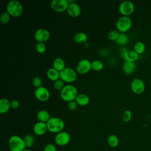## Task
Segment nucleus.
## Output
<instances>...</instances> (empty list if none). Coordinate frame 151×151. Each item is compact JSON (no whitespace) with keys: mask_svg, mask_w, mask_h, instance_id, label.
<instances>
[{"mask_svg":"<svg viewBox=\"0 0 151 151\" xmlns=\"http://www.w3.org/2000/svg\"><path fill=\"white\" fill-rule=\"evenodd\" d=\"M78 94L77 88L74 86L70 84L65 85L60 91L61 99L67 103L75 100Z\"/></svg>","mask_w":151,"mask_h":151,"instance_id":"nucleus-1","label":"nucleus"},{"mask_svg":"<svg viewBox=\"0 0 151 151\" xmlns=\"http://www.w3.org/2000/svg\"><path fill=\"white\" fill-rule=\"evenodd\" d=\"M48 131L52 133H58L63 131L65 123L63 119L57 117H52L46 123Z\"/></svg>","mask_w":151,"mask_h":151,"instance_id":"nucleus-2","label":"nucleus"},{"mask_svg":"<svg viewBox=\"0 0 151 151\" xmlns=\"http://www.w3.org/2000/svg\"><path fill=\"white\" fill-rule=\"evenodd\" d=\"M6 12L14 18L21 16L24 11V8L22 4L17 0H11L9 1L6 6Z\"/></svg>","mask_w":151,"mask_h":151,"instance_id":"nucleus-3","label":"nucleus"},{"mask_svg":"<svg viewBox=\"0 0 151 151\" xmlns=\"http://www.w3.org/2000/svg\"><path fill=\"white\" fill-rule=\"evenodd\" d=\"M8 145L11 151H23L26 149L24 139L18 135H13L8 140Z\"/></svg>","mask_w":151,"mask_h":151,"instance_id":"nucleus-4","label":"nucleus"},{"mask_svg":"<svg viewBox=\"0 0 151 151\" xmlns=\"http://www.w3.org/2000/svg\"><path fill=\"white\" fill-rule=\"evenodd\" d=\"M60 79L66 83H72L76 81L77 78V71L70 67H65L60 72Z\"/></svg>","mask_w":151,"mask_h":151,"instance_id":"nucleus-5","label":"nucleus"},{"mask_svg":"<svg viewBox=\"0 0 151 151\" xmlns=\"http://www.w3.org/2000/svg\"><path fill=\"white\" fill-rule=\"evenodd\" d=\"M132 21L129 17H120L117 21L116 29L120 33H126L132 27Z\"/></svg>","mask_w":151,"mask_h":151,"instance_id":"nucleus-6","label":"nucleus"},{"mask_svg":"<svg viewBox=\"0 0 151 151\" xmlns=\"http://www.w3.org/2000/svg\"><path fill=\"white\" fill-rule=\"evenodd\" d=\"M134 4L130 1H123L119 6V11L122 16L129 17L134 11Z\"/></svg>","mask_w":151,"mask_h":151,"instance_id":"nucleus-7","label":"nucleus"},{"mask_svg":"<svg viewBox=\"0 0 151 151\" xmlns=\"http://www.w3.org/2000/svg\"><path fill=\"white\" fill-rule=\"evenodd\" d=\"M70 140L71 136L65 131H62L57 133L54 137V142L59 146H64L67 145L70 143Z\"/></svg>","mask_w":151,"mask_h":151,"instance_id":"nucleus-8","label":"nucleus"},{"mask_svg":"<svg viewBox=\"0 0 151 151\" xmlns=\"http://www.w3.org/2000/svg\"><path fill=\"white\" fill-rule=\"evenodd\" d=\"M91 70V62L86 58L80 60L77 64L76 71L80 74L88 73Z\"/></svg>","mask_w":151,"mask_h":151,"instance_id":"nucleus-9","label":"nucleus"},{"mask_svg":"<svg viewBox=\"0 0 151 151\" xmlns=\"http://www.w3.org/2000/svg\"><path fill=\"white\" fill-rule=\"evenodd\" d=\"M68 5L67 0H52L50 3V7L54 12H63L67 11Z\"/></svg>","mask_w":151,"mask_h":151,"instance_id":"nucleus-10","label":"nucleus"},{"mask_svg":"<svg viewBox=\"0 0 151 151\" xmlns=\"http://www.w3.org/2000/svg\"><path fill=\"white\" fill-rule=\"evenodd\" d=\"M130 88L133 93L141 94L145 90V84L140 78H134L131 82Z\"/></svg>","mask_w":151,"mask_h":151,"instance_id":"nucleus-11","label":"nucleus"},{"mask_svg":"<svg viewBox=\"0 0 151 151\" xmlns=\"http://www.w3.org/2000/svg\"><path fill=\"white\" fill-rule=\"evenodd\" d=\"M35 98L40 101L44 102L47 101L50 97V92L48 89L44 86L37 88L34 91Z\"/></svg>","mask_w":151,"mask_h":151,"instance_id":"nucleus-12","label":"nucleus"},{"mask_svg":"<svg viewBox=\"0 0 151 151\" xmlns=\"http://www.w3.org/2000/svg\"><path fill=\"white\" fill-rule=\"evenodd\" d=\"M50 37V31L45 28H40L36 30L34 33V38L37 41V42H47Z\"/></svg>","mask_w":151,"mask_h":151,"instance_id":"nucleus-13","label":"nucleus"},{"mask_svg":"<svg viewBox=\"0 0 151 151\" xmlns=\"http://www.w3.org/2000/svg\"><path fill=\"white\" fill-rule=\"evenodd\" d=\"M67 12L70 17L72 18H77L80 15L81 9L80 5L76 2L73 4H69Z\"/></svg>","mask_w":151,"mask_h":151,"instance_id":"nucleus-14","label":"nucleus"},{"mask_svg":"<svg viewBox=\"0 0 151 151\" xmlns=\"http://www.w3.org/2000/svg\"><path fill=\"white\" fill-rule=\"evenodd\" d=\"M48 131L47 123L41 122H37L33 126V132L37 136H42Z\"/></svg>","mask_w":151,"mask_h":151,"instance_id":"nucleus-15","label":"nucleus"},{"mask_svg":"<svg viewBox=\"0 0 151 151\" xmlns=\"http://www.w3.org/2000/svg\"><path fill=\"white\" fill-rule=\"evenodd\" d=\"M123 72L127 75H132L134 73L136 70V64L135 62L125 61L122 65Z\"/></svg>","mask_w":151,"mask_h":151,"instance_id":"nucleus-16","label":"nucleus"},{"mask_svg":"<svg viewBox=\"0 0 151 151\" xmlns=\"http://www.w3.org/2000/svg\"><path fill=\"white\" fill-rule=\"evenodd\" d=\"M78 106H86L90 103V97L86 94H78L75 100Z\"/></svg>","mask_w":151,"mask_h":151,"instance_id":"nucleus-17","label":"nucleus"},{"mask_svg":"<svg viewBox=\"0 0 151 151\" xmlns=\"http://www.w3.org/2000/svg\"><path fill=\"white\" fill-rule=\"evenodd\" d=\"M46 74L47 78L52 81L55 82V81L60 79V72L53 67L48 68Z\"/></svg>","mask_w":151,"mask_h":151,"instance_id":"nucleus-18","label":"nucleus"},{"mask_svg":"<svg viewBox=\"0 0 151 151\" xmlns=\"http://www.w3.org/2000/svg\"><path fill=\"white\" fill-rule=\"evenodd\" d=\"M11 108V101L6 98H2L0 100V113L5 114Z\"/></svg>","mask_w":151,"mask_h":151,"instance_id":"nucleus-19","label":"nucleus"},{"mask_svg":"<svg viewBox=\"0 0 151 151\" xmlns=\"http://www.w3.org/2000/svg\"><path fill=\"white\" fill-rule=\"evenodd\" d=\"M65 61L61 57L55 58L52 62L53 68L58 71L59 72L63 70L65 67Z\"/></svg>","mask_w":151,"mask_h":151,"instance_id":"nucleus-20","label":"nucleus"},{"mask_svg":"<svg viewBox=\"0 0 151 151\" xmlns=\"http://www.w3.org/2000/svg\"><path fill=\"white\" fill-rule=\"evenodd\" d=\"M139 55L136 53L134 50H128L126 54L123 57V59L125 61L134 62L139 60Z\"/></svg>","mask_w":151,"mask_h":151,"instance_id":"nucleus-21","label":"nucleus"},{"mask_svg":"<svg viewBox=\"0 0 151 151\" xmlns=\"http://www.w3.org/2000/svg\"><path fill=\"white\" fill-rule=\"evenodd\" d=\"M37 118L39 122L47 123L51 117L48 111L45 110H40L37 113Z\"/></svg>","mask_w":151,"mask_h":151,"instance_id":"nucleus-22","label":"nucleus"},{"mask_svg":"<svg viewBox=\"0 0 151 151\" xmlns=\"http://www.w3.org/2000/svg\"><path fill=\"white\" fill-rule=\"evenodd\" d=\"M87 35L84 32H78L74 36V41L77 44H84L87 41Z\"/></svg>","mask_w":151,"mask_h":151,"instance_id":"nucleus-23","label":"nucleus"},{"mask_svg":"<svg viewBox=\"0 0 151 151\" xmlns=\"http://www.w3.org/2000/svg\"><path fill=\"white\" fill-rule=\"evenodd\" d=\"M107 142L109 146L111 147H116L119 144V137L116 134H110L108 136L107 139Z\"/></svg>","mask_w":151,"mask_h":151,"instance_id":"nucleus-24","label":"nucleus"},{"mask_svg":"<svg viewBox=\"0 0 151 151\" xmlns=\"http://www.w3.org/2000/svg\"><path fill=\"white\" fill-rule=\"evenodd\" d=\"M129 42V37L126 33H120V35L116 40V42L117 44L124 46L127 44Z\"/></svg>","mask_w":151,"mask_h":151,"instance_id":"nucleus-25","label":"nucleus"},{"mask_svg":"<svg viewBox=\"0 0 151 151\" xmlns=\"http://www.w3.org/2000/svg\"><path fill=\"white\" fill-rule=\"evenodd\" d=\"M146 50L145 44L142 41H137L133 46V50L139 55L143 54Z\"/></svg>","mask_w":151,"mask_h":151,"instance_id":"nucleus-26","label":"nucleus"},{"mask_svg":"<svg viewBox=\"0 0 151 151\" xmlns=\"http://www.w3.org/2000/svg\"><path fill=\"white\" fill-rule=\"evenodd\" d=\"M24 140L26 148L29 149L33 146L35 143V138L33 135L31 134H26L24 137Z\"/></svg>","mask_w":151,"mask_h":151,"instance_id":"nucleus-27","label":"nucleus"},{"mask_svg":"<svg viewBox=\"0 0 151 151\" xmlns=\"http://www.w3.org/2000/svg\"><path fill=\"white\" fill-rule=\"evenodd\" d=\"M104 68V63L100 60H95L91 61V70L95 71H100Z\"/></svg>","mask_w":151,"mask_h":151,"instance_id":"nucleus-28","label":"nucleus"},{"mask_svg":"<svg viewBox=\"0 0 151 151\" xmlns=\"http://www.w3.org/2000/svg\"><path fill=\"white\" fill-rule=\"evenodd\" d=\"M11 16L6 12H4L1 14L0 17V21L2 24H7L11 20Z\"/></svg>","mask_w":151,"mask_h":151,"instance_id":"nucleus-29","label":"nucleus"},{"mask_svg":"<svg viewBox=\"0 0 151 151\" xmlns=\"http://www.w3.org/2000/svg\"><path fill=\"white\" fill-rule=\"evenodd\" d=\"M35 50L39 54H43L47 50V46L45 43L37 42L35 44Z\"/></svg>","mask_w":151,"mask_h":151,"instance_id":"nucleus-30","label":"nucleus"},{"mask_svg":"<svg viewBox=\"0 0 151 151\" xmlns=\"http://www.w3.org/2000/svg\"><path fill=\"white\" fill-rule=\"evenodd\" d=\"M120 32H119L117 29L111 30L108 34V38L111 41H116L120 35Z\"/></svg>","mask_w":151,"mask_h":151,"instance_id":"nucleus-31","label":"nucleus"},{"mask_svg":"<svg viewBox=\"0 0 151 151\" xmlns=\"http://www.w3.org/2000/svg\"><path fill=\"white\" fill-rule=\"evenodd\" d=\"M132 118V113L129 110H126L122 114V119L124 122H129Z\"/></svg>","mask_w":151,"mask_h":151,"instance_id":"nucleus-32","label":"nucleus"},{"mask_svg":"<svg viewBox=\"0 0 151 151\" xmlns=\"http://www.w3.org/2000/svg\"><path fill=\"white\" fill-rule=\"evenodd\" d=\"M64 82L61 80V79H59L57 81H55V82H54V84H53V86H54V88L56 90H58V91H61L65 85H64Z\"/></svg>","mask_w":151,"mask_h":151,"instance_id":"nucleus-33","label":"nucleus"},{"mask_svg":"<svg viewBox=\"0 0 151 151\" xmlns=\"http://www.w3.org/2000/svg\"><path fill=\"white\" fill-rule=\"evenodd\" d=\"M32 84L34 87H35L36 88L40 87L42 86V79L38 76L34 77L32 80Z\"/></svg>","mask_w":151,"mask_h":151,"instance_id":"nucleus-34","label":"nucleus"},{"mask_svg":"<svg viewBox=\"0 0 151 151\" xmlns=\"http://www.w3.org/2000/svg\"><path fill=\"white\" fill-rule=\"evenodd\" d=\"M43 151H57V148L54 144L48 143L45 146Z\"/></svg>","mask_w":151,"mask_h":151,"instance_id":"nucleus-35","label":"nucleus"},{"mask_svg":"<svg viewBox=\"0 0 151 151\" xmlns=\"http://www.w3.org/2000/svg\"><path fill=\"white\" fill-rule=\"evenodd\" d=\"M78 104H77L76 101L75 100L70 101L68 103V108L71 111H74L77 107Z\"/></svg>","mask_w":151,"mask_h":151,"instance_id":"nucleus-36","label":"nucleus"},{"mask_svg":"<svg viewBox=\"0 0 151 151\" xmlns=\"http://www.w3.org/2000/svg\"><path fill=\"white\" fill-rule=\"evenodd\" d=\"M20 103L19 101L17 100H13L11 101V106L13 109H17L19 107Z\"/></svg>","mask_w":151,"mask_h":151,"instance_id":"nucleus-37","label":"nucleus"},{"mask_svg":"<svg viewBox=\"0 0 151 151\" xmlns=\"http://www.w3.org/2000/svg\"><path fill=\"white\" fill-rule=\"evenodd\" d=\"M128 51V50L126 48H125V47H122V48H120V49L119 50V54H120V55L122 57V58H123V57L124 56V55L126 54V52Z\"/></svg>","mask_w":151,"mask_h":151,"instance_id":"nucleus-38","label":"nucleus"},{"mask_svg":"<svg viewBox=\"0 0 151 151\" xmlns=\"http://www.w3.org/2000/svg\"><path fill=\"white\" fill-rule=\"evenodd\" d=\"M23 151H32L31 150H30L29 149H27V148H26L25 149H24Z\"/></svg>","mask_w":151,"mask_h":151,"instance_id":"nucleus-39","label":"nucleus"}]
</instances>
